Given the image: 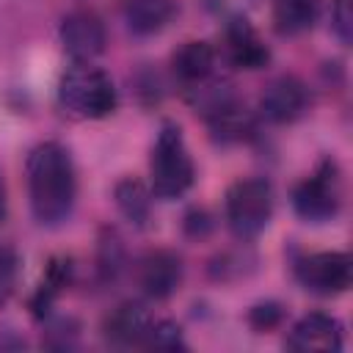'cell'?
Wrapping results in <instances>:
<instances>
[{"mask_svg":"<svg viewBox=\"0 0 353 353\" xmlns=\"http://www.w3.org/2000/svg\"><path fill=\"white\" fill-rule=\"evenodd\" d=\"M28 196L41 226H61L77 201V171L72 154L58 141H44L28 154Z\"/></svg>","mask_w":353,"mask_h":353,"instance_id":"obj_1","label":"cell"},{"mask_svg":"<svg viewBox=\"0 0 353 353\" xmlns=\"http://www.w3.org/2000/svg\"><path fill=\"white\" fill-rule=\"evenodd\" d=\"M61 105L80 119H105L116 110L119 94L110 74L91 63H74L58 83Z\"/></svg>","mask_w":353,"mask_h":353,"instance_id":"obj_2","label":"cell"},{"mask_svg":"<svg viewBox=\"0 0 353 353\" xmlns=\"http://www.w3.org/2000/svg\"><path fill=\"white\" fill-rule=\"evenodd\" d=\"M149 176H152V193L157 199L182 196L196 179V165L188 152L185 135L171 121L163 124L157 132V141L152 146V160H149Z\"/></svg>","mask_w":353,"mask_h":353,"instance_id":"obj_3","label":"cell"},{"mask_svg":"<svg viewBox=\"0 0 353 353\" xmlns=\"http://www.w3.org/2000/svg\"><path fill=\"white\" fill-rule=\"evenodd\" d=\"M273 185L265 176L237 179L226 190V223L234 237H256L273 215Z\"/></svg>","mask_w":353,"mask_h":353,"instance_id":"obj_4","label":"cell"},{"mask_svg":"<svg viewBox=\"0 0 353 353\" xmlns=\"http://www.w3.org/2000/svg\"><path fill=\"white\" fill-rule=\"evenodd\" d=\"M339 207H342V174L339 165L331 157H325L312 176L295 185L292 210L298 212V218L309 223H325L336 218Z\"/></svg>","mask_w":353,"mask_h":353,"instance_id":"obj_5","label":"cell"},{"mask_svg":"<svg viewBox=\"0 0 353 353\" xmlns=\"http://www.w3.org/2000/svg\"><path fill=\"white\" fill-rule=\"evenodd\" d=\"M295 276L314 295H342L353 281V262L345 251H317L295 265Z\"/></svg>","mask_w":353,"mask_h":353,"instance_id":"obj_6","label":"cell"},{"mask_svg":"<svg viewBox=\"0 0 353 353\" xmlns=\"http://www.w3.org/2000/svg\"><path fill=\"white\" fill-rule=\"evenodd\" d=\"M58 33H61V44L66 55L74 63H91L97 55L105 52V44H108V30H105L102 17L88 8L69 11L61 19Z\"/></svg>","mask_w":353,"mask_h":353,"instance_id":"obj_7","label":"cell"},{"mask_svg":"<svg viewBox=\"0 0 353 353\" xmlns=\"http://www.w3.org/2000/svg\"><path fill=\"white\" fill-rule=\"evenodd\" d=\"M309 108V88L292 74H281L265 85L259 97V113L273 124H290Z\"/></svg>","mask_w":353,"mask_h":353,"instance_id":"obj_8","label":"cell"},{"mask_svg":"<svg viewBox=\"0 0 353 353\" xmlns=\"http://www.w3.org/2000/svg\"><path fill=\"white\" fill-rule=\"evenodd\" d=\"M284 345L298 353H336L342 350V323L325 312H309L292 325Z\"/></svg>","mask_w":353,"mask_h":353,"instance_id":"obj_9","label":"cell"},{"mask_svg":"<svg viewBox=\"0 0 353 353\" xmlns=\"http://www.w3.org/2000/svg\"><path fill=\"white\" fill-rule=\"evenodd\" d=\"M182 273H185L182 259L174 251H165V248L149 251L138 262V284L154 301L171 298L182 284Z\"/></svg>","mask_w":353,"mask_h":353,"instance_id":"obj_10","label":"cell"},{"mask_svg":"<svg viewBox=\"0 0 353 353\" xmlns=\"http://www.w3.org/2000/svg\"><path fill=\"white\" fill-rule=\"evenodd\" d=\"M223 58L237 69H262L270 61L268 44L251 28L245 17H232L223 28Z\"/></svg>","mask_w":353,"mask_h":353,"instance_id":"obj_11","label":"cell"},{"mask_svg":"<svg viewBox=\"0 0 353 353\" xmlns=\"http://www.w3.org/2000/svg\"><path fill=\"white\" fill-rule=\"evenodd\" d=\"M154 317L141 301H124L105 317V339L116 347H143Z\"/></svg>","mask_w":353,"mask_h":353,"instance_id":"obj_12","label":"cell"},{"mask_svg":"<svg viewBox=\"0 0 353 353\" xmlns=\"http://www.w3.org/2000/svg\"><path fill=\"white\" fill-rule=\"evenodd\" d=\"M215 61L218 52L210 41H185L171 55V72L182 85L196 88L215 74Z\"/></svg>","mask_w":353,"mask_h":353,"instance_id":"obj_13","label":"cell"},{"mask_svg":"<svg viewBox=\"0 0 353 353\" xmlns=\"http://www.w3.org/2000/svg\"><path fill=\"white\" fill-rule=\"evenodd\" d=\"M121 14L132 36H154L171 25L176 0H124Z\"/></svg>","mask_w":353,"mask_h":353,"instance_id":"obj_14","label":"cell"},{"mask_svg":"<svg viewBox=\"0 0 353 353\" xmlns=\"http://www.w3.org/2000/svg\"><path fill=\"white\" fill-rule=\"evenodd\" d=\"M273 28L279 36H301L314 28L320 0H273Z\"/></svg>","mask_w":353,"mask_h":353,"instance_id":"obj_15","label":"cell"},{"mask_svg":"<svg viewBox=\"0 0 353 353\" xmlns=\"http://www.w3.org/2000/svg\"><path fill=\"white\" fill-rule=\"evenodd\" d=\"M113 199H116L119 212L127 221H132L135 226H143L149 221V215H152V190L141 179H135V176L121 179L113 190Z\"/></svg>","mask_w":353,"mask_h":353,"instance_id":"obj_16","label":"cell"},{"mask_svg":"<svg viewBox=\"0 0 353 353\" xmlns=\"http://www.w3.org/2000/svg\"><path fill=\"white\" fill-rule=\"evenodd\" d=\"M69 276H72V262H69L66 256L50 259L47 273H44V279H41V284H39L33 301H30V309H33L36 317H44V314L50 312V306H52V301L58 298V292L69 284Z\"/></svg>","mask_w":353,"mask_h":353,"instance_id":"obj_17","label":"cell"},{"mask_svg":"<svg viewBox=\"0 0 353 353\" xmlns=\"http://www.w3.org/2000/svg\"><path fill=\"white\" fill-rule=\"evenodd\" d=\"M143 347L149 350H185V339H182V328L171 320H154L149 334H146V342Z\"/></svg>","mask_w":353,"mask_h":353,"instance_id":"obj_18","label":"cell"},{"mask_svg":"<svg viewBox=\"0 0 353 353\" xmlns=\"http://www.w3.org/2000/svg\"><path fill=\"white\" fill-rule=\"evenodd\" d=\"M124 270V248L116 232H108L99 245V273L105 281H116V276Z\"/></svg>","mask_w":353,"mask_h":353,"instance_id":"obj_19","label":"cell"},{"mask_svg":"<svg viewBox=\"0 0 353 353\" xmlns=\"http://www.w3.org/2000/svg\"><path fill=\"white\" fill-rule=\"evenodd\" d=\"M17 279H19V256L11 245L0 243V303H6L14 295Z\"/></svg>","mask_w":353,"mask_h":353,"instance_id":"obj_20","label":"cell"},{"mask_svg":"<svg viewBox=\"0 0 353 353\" xmlns=\"http://www.w3.org/2000/svg\"><path fill=\"white\" fill-rule=\"evenodd\" d=\"M281 320H284V306L276 303V301L256 303V306L248 312V323H251V328H256V331H270V328H276Z\"/></svg>","mask_w":353,"mask_h":353,"instance_id":"obj_21","label":"cell"},{"mask_svg":"<svg viewBox=\"0 0 353 353\" xmlns=\"http://www.w3.org/2000/svg\"><path fill=\"white\" fill-rule=\"evenodd\" d=\"M331 28L342 44H350L353 36V8L350 0H331Z\"/></svg>","mask_w":353,"mask_h":353,"instance_id":"obj_22","label":"cell"},{"mask_svg":"<svg viewBox=\"0 0 353 353\" xmlns=\"http://www.w3.org/2000/svg\"><path fill=\"white\" fill-rule=\"evenodd\" d=\"M6 215H8V199H6V185L0 179V221H6Z\"/></svg>","mask_w":353,"mask_h":353,"instance_id":"obj_23","label":"cell"}]
</instances>
